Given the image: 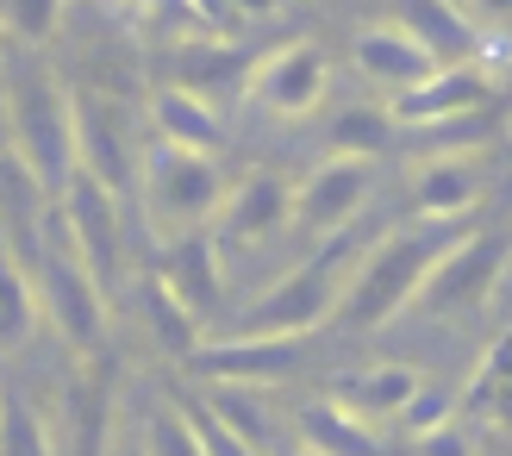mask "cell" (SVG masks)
Returning <instances> with one entry per match:
<instances>
[{
    "label": "cell",
    "instance_id": "cell-30",
    "mask_svg": "<svg viewBox=\"0 0 512 456\" xmlns=\"http://www.w3.org/2000/svg\"><path fill=\"white\" fill-rule=\"evenodd\" d=\"M69 425H75V444H82V456H100V450H107V425H113L107 388H100V382H82V388H75Z\"/></svg>",
    "mask_w": 512,
    "mask_h": 456
},
{
    "label": "cell",
    "instance_id": "cell-25",
    "mask_svg": "<svg viewBox=\"0 0 512 456\" xmlns=\"http://www.w3.org/2000/svg\"><path fill=\"white\" fill-rule=\"evenodd\" d=\"M400 144V125L388 107H344L338 119H331V157H388V150Z\"/></svg>",
    "mask_w": 512,
    "mask_h": 456
},
{
    "label": "cell",
    "instance_id": "cell-2",
    "mask_svg": "<svg viewBox=\"0 0 512 456\" xmlns=\"http://www.w3.org/2000/svg\"><path fill=\"white\" fill-rule=\"evenodd\" d=\"M7 82H0V107H7V144L25 163V175L44 188V200H57L69 188V175L82 169L75 157V94L32 57H13Z\"/></svg>",
    "mask_w": 512,
    "mask_h": 456
},
{
    "label": "cell",
    "instance_id": "cell-4",
    "mask_svg": "<svg viewBox=\"0 0 512 456\" xmlns=\"http://www.w3.org/2000/svg\"><path fill=\"white\" fill-rule=\"evenodd\" d=\"M225 175L213 157L200 150H169V144H144L138 163V194H144V219L157 225V238H182L213 225L225 207Z\"/></svg>",
    "mask_w": 512,
    "mask_h": 456
},
{
    "label": "cell",
    "instance_id": "cell-10",
    "mask_svg": "<svg viewBox=\"0 0 512 456\" xmlns=\"http://www.w3.org/2000/svg\"><path fill=\"white\" fill-rule=\"evenodd\" d=\"M375 188V163L369 157H325L294 182V225L313 238H331L369 207Z\"/></svg>",
    "mask_w": 512,
    "mask_h": 456
},
{
    "label": "cell",
    "instance_id": "cell-29",
    "mask_svg": "<svg viewBox=\"0 0 512 456\" xmlns=\"http://www.w3.org/2000/svg\"><path fill=\"white\" fill-rule=\"evenodd\" d=\"M57 25H63V0H0V32L25 50L44 44Z\"/></svg>",
    "mask_w": 512,
    "mask_h": 456
},
{
    "label": "cell",
    "instance_id": "cell-20",
    "mask_svg": "<svg viewBox=\"0 0 512 456\" xmlns=\"http://www.w3.org/2000/svg\"><path fill=\"white\" fill-rule=\"evenodd\" d=\"M138 313H144V325H150V338H157V350H169V357L182 363V369H188L194 350L207 344V338H200V332H207V319H200L188 300L163 282L157 269H144V275H138Z\"/></svg>",
    "mask_w": 512,
    "mask_h": 456
},
{
    "label": "cell",
    "instance_id": "cell-11",
    "mask_svg": "<svg viewBox=\"0 0 512 456\" xmlns=\"http://www.w3.org/2000/svg\"><path fill=\"white\" fill-rule=\"evenodd\" d=\"M294 225V182L275 169H244L232 188H225V207L213 219L219 244H269L275 232Z\"/></svg>",
    "mask_w": 512,
    "mask_h": 456
},
{
    "label": "cell",
    "instance_id": "cell-31",
    "mask_svg": "<svg viewBox=\"0 0 512 456\" xmlns=\"http://www.w3.org/2000/svg\"><path fill=\"white\" fill-rule=\"evenodd\" d=\"M144 456H200L194 432H188V419L175 400H163V407H150L144 419Z\"/></svg>",
    "mask_w": 512,
    "mask_h": 456
},
{
    "label": "cell",
    "instance_id": "cell-13",
    "mask_svg": "<svg viewBox=\"0 0 512 456\" xmlns=\"http://www.w3.org/2000/svg\"><path fill=\"white\" fill-rule=\"evenodd\" d=\"M481 107H494L488 69L481 63H444V69H431L419 88L394 94L388 113H394L400 132H419V125H444V119H463V113H481Z\"/></svg>",
    "mask_w": 512,
    "mask_h": 456
},
{
    "label": "cell",
    "instance_id": "cell-17",
    "mask_svg": "<svg viewBox=\"0 0 512 456\" xmlns=\"http://www.w3.org/2000/svg\"><path fill=\"white\" fill-rule=\"evenodd\" d=\"M350 63H356V75H363V82H381V88H394V94L419 88L431 69H444V63L431 57V50L406 32V25H394V19L363 25V32L350 38Z\"/></svg>",
    "mask_w": 512,
    "mask_h": 456
},
{
    "label": "cell",
    "instance_id": "cell-32",
    "mask_svg": "<svg viewBox=\"0 0 512 456\" xmlns=\"http://www.w3.org/2000/svg\"><path fill=\"white\" fill-rule=\"evenodd\" d=\"M406 456H481L475 432H469V419H438V425H425V432L406 438Z\"/></svg>",
    "mask_w": 512,
    "mask_h": 456
},
{
    "label": "cell",
    "instance_id": "cell-22",
    "mask_svg": "<svg viewBox=\"0 0 512 456\" xmlns=\"http://www.w3.org/2000/svg\"><path fill=\"white\" fill-rule=\"evenodd\" d=\"M294 425H300V456H381V432L350 419L338 400H306Z\"/></svg>",
    "mask_w": 512,
    "mask_h": 456
},
{
    "label": "cell",
    "instance_id": "cell-7",
    "mask_svg": "<svg viewBox=\"0 0 512 456\" xmlns=\"http://www.w3.org/2000/svg\"><path fill=\"white\" fill-rule=\"evenodd\" d=\"M325 94H331V57L313 38H288V44L263 50L244 82V100L269 119H306V113H319Z\"/></svg>",
    "mask_w": 512,
    "mask_h": 456
},
{
    "label": "cell",
    "instance_id": "cell-28",
    "mask_svg": "<svg viewBox=\"0 0 512 456\" xmlns=\"http://www.w3.org/2000/svg\"><path fill=\"white\" fill-rule=\"evenodd\" d=\"M175 407H182V419H188V432H194V444H200V456H263V450H250L232 425H225L219 413H213V400H194L188 388H175L169 394Z\"/></svg>",
    "mask_w": 512,
    "mask_h": 456
},
{
    "label": "cell",
    "instance_id": "cell-33",
    "mask_svg": "<svg viewBox=\"0 0 512 456\" xmlns=\"http://www.w3.org/2000/svg\"><path fill=\"white\" fill-rule=\"evenodd\" d=\"M475 32H512V0H456Z\"/></svg>",
    "mask_w": 512,
    "mask_h": 456
},
{
    "label": "cell",
    "instance_id": "cell-26",
    "mask_svg": "<svg viewBox=\"0 0 512 456\" xmlns=\"http://www.w3.org/2000/svg\"><path fill=\"white\" fill-rule=\"evenodd\" d=\"M213 413L232 425V432L250 444V450H269L275 438V413H269V388H213Z\"/></svg>",
    "mask_w": 512,
    "mask_h": 456
},
{
    "label": "cell",
    "instance_id": "cell-5",
    "mask_svg": "<svg viewBox=\"0 0 512 456\" xmlns=\"http://www.w3.org/2000/svg\"><path fill=\"white\" fill-rule=\"evenodd\" d=\"M344 288H350V269L338 257H313L288 275H275V282L238 313L232 338H313L319 325L338 319Z\"/></svg>",
    "mask_w": 512,
    "mask_h": 456
},
{
    "label": "cell",
    "instance_id": "cell-24",
    "mask_svg": "<svg viewBox=\"0 0 512 456\" xmlns=\"http://www.w3.org/2000/svg\"><path fill=\"white\" fill-rule=\"evenodd\" d=\"M38 288H32V269H25L7 244H0V350H19L25 338L38 332Z\"/></svg>",
    "mask_w": 512,
    "mask_h": 456
},
{
    "label": "cell",
    "instance_id": "cell-18",
    "mask_svg": "<svg viewBox=\"0 0 512 456\" xmlns=\"http://www.w3.org/2000/svg\"><path fill=\"white\" fill-rule=\"evenodd\" d=\"M250 69H256V50H244L238 38H182L169 50V82L207 94V100L232 94V88L244 94Z\"/></svg>",
    "mask_w": 512,
    "mask_h": 456
},
{
    "label": "cell",
    "instance_id": "cell-14",
    "mask_svg": "<svg viewBox=\"0 0 512 456\" xmlns=\"http://www.w3.org/2000/svg\"><path fill=\"white\" fill-rule=\"evenodd\" d=\"M157 275L188 300L200 319L219 313L225 300V244L213 225H200V232H182V238H163L157 244Z\"/></svg>",
    "mask_w": 512,
    "mask_h": 456
},
{
    "label": "cell",
    "instance_id": "cell-1",
    "mask_svg": "<svg viewBox=\"0 0 512 456\" xmlns=\"http://www.w3.org/2000/svg\"><path fill=\"white\" fill-rule=\"evenodd\" d=\"M475 219H406L394 232H381L369 244V257L350 269V288H344V307H338V325L344 332H375L400 313H413V294L425 288L431 263L469 232Z\"/></svg>",
    "mask_w": 512,
    "mask_h": 456
},
{
    "label": "cell",
    "instance_id": "cell-21",
    "mask_svg": "<svg viewBox=\"0 0 512 456\" xmlns=\"http://www.w3.org/2000/svg\"><path fill=\"white\" fill-rule=\"evenodd\" d=\"M394 25H406L438 63H475V25L456 0H394Z\"/></svg>",
    "mask_w": 512,
    "mask_h": 456
},
{
    "label": "cell",
    "instance_id": "cell-16",
    "mask_svg": "<svg viewBox=\"0 0 512 456\" xmlns=\"http://www.w3.org/2000/svg\"><path fill=\"white\" fill-rule=\"evenodd\" d=\"M144 125H150V144H169V150H200V157H219L225 150V119L207 94L194 88H150L144 100Z\"/></svg>",
    "mask_w": 512,
    "mask_h": 456
},
{
    "label": "cell",
    "instance_id": "cell-23",
    "mask_svg": "<svg viewBox=\"0 0 512 456\" xmlns=\"http://www.w3.org/2000/svg\"><path fill=\"white\" fill-rule=\"evenodd\" d=\"M456 407H463L469 419H488V425L512 419V332L481 357V369L469 375V388L456 394Z\"/></svg>",
    "mask_w": 512,
    "mask_h": 456
},
{
    "label": "cell",
    "instance_id": "cell-8",
    "mask_svg": "<svg viewBox=\"0 0 512 456\" xmlns=\"http://www.w3.org/2000/svg\"><path fill=\"white\" fill-rule=\"evenodd\" d=\"M57 219L75 244V257L94 269L100 288H113L125 275V225H119V194L107 182H94L88 169L69 175V188L57 194Z\"/></svg>",
    "mask_w": 512,
    "mask_h": 456
},
{
    "label": "cell",
    "instance_id": "cell-15",
    "mask_svg": "<svg viewBox=\"0 0 512 456\" xmlns=\"http://www.w3.org/2000/svg\"><path fill=\"white\" fill-rule=\"evenodd\" d=\"M75 157H82V169L94 175V182H107L113 194H125L138 182V163L144 150L132 144V132L119 125L113 100H75Z\"/></svg>",
    "mask_w": 512,
    "mask_h": 456
},
{
    "label": "cell",
    "instance_id": "cell-6",
    "mask_svg": "<svg viewBox=\"0 0 512 456\" xmlns=\"http://www.w3.org/2000/svg\"><path fill=\"white\" fill-rule=\"evenodd\" d=\"M506 257H512V238L506 232H481V225H469V232L456 238L438 263H431L425 288L413 294V313L456 319V313L488 307L494 288H500V275H506Z\"/></svg>",
    "mask_w": 512,
    "mask_h": 456
},
{
    "label": "cell",
    "instance_id": "cell-12",
    "mask_svg": "<svg viewBox=\"0 0 512 456\" xmlns=\"http://www.w3.org/2000/svg\"><path fill=\"white\" fill-rule=\"evenodd\" d=\"M425 388L431 382H425L419 363H363L331 388V400H338L350 419H363L369 432H394V425H406V413H413V400Z\"/></svg>",
    "mask_w": 512,
    "mask_h": 456
},
{
    "label": "cell",
    "instance_id": "cell-3",
    "mask_svg": "<svg viewBox=\"0 0 512 456\" xmlns=\"http://www.w3.org/2000/svg\"><path fill=\"white\" fill-rule=\"evenodd\" d=\"M38 263H32V288H38V313L50 319V332H57L75 357H100V344H107V288L94 282V269L75 257V244L57 219V200L38 207Z\"/></svg>",
    "mask_w": 512,
    "mask_h": 456
},
{
    "label": "cell",
    "instance_id": "cell-9",
    "mask_svg": "<svg viewBox=\"0 0 512 456\" xmlns=\"http://www.w3.org/2000/svg\"><path fill=\"white\" fill-rule=\"evenodd\" d=\"M306 363V338H207L188 369L213 388H281Z\"/></svg>",
    "mask_w": 512,
    "mask_h": 456
},
{
    "label": "cell",
    "instance_id": "cell-19",
    "mask_svg": "<svg viewBox=\"0 0 512 456\" xmlns=\"http://www.w3.org/2000/svg\"><path fill=\"white\" fill-rule=\"evenodd\" d=\"M413 207L425 219H475V207H481V169H475L469 150H444V157L419 163Z\"/></svg>",
    "mask_w": 512,
    "mask_h": 456
},
{
    "label": "cell",
    "instance_id": "cell-27",
    "mask_svg": "<svg viewBox=\"0 0 512 456\" xmlns=\"http://www.w3.org/2000/svg\"><path fill=\"white\" fill-rule=\"evenodd\" d=\"M0 456H57V438L19 394H0Z\"/></svg>",
    "mask_w": 512,
    "mask_h": 456
}]
</instances>
